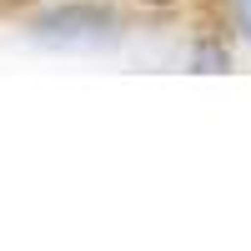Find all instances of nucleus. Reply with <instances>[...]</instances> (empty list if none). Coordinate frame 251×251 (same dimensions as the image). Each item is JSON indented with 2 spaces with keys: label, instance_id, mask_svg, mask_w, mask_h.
<instances>
[{
  "label": "nucleus",
  "instance_id": "nucleus-1",
  "mask_svg": "<svg viewBox=\"0 0 251 251\" xmlns=\"http://www.w3.org/2000/svg\"><path fill=\"white\" fill-rule=\"evenodd\" d=\"M0 25L46 55H126L166 20L136 10L131 0H0Z\"/></svg>",
  "mask_w": 251,
  "mask_h": 251
},
{
  "label": "nucleus",
  "instance_id": "nucleus-2",
  "mask_svg": "<svg viewBox=\"0 0 251 251\" xmlns=\"http://www.w3.org/2000/svg\"><path fill=\"white\" fill-rule=\"evenodd\" d=\"M171 60L181 71H191V75H226V71H236L246 50L236 46V35L221 25V20L211 10H191V15H181V35H176V46H171Z\"/></svg>",
  "mask_w": 251,
  "mask_h": 251
},
{
  "label": "nucleus",
  "instance_id": "nucleus-3",
  "mask_svg": "<svg viewBox=\"0 0 251 251\" xmlns=\"http://www.w3.org/2000/svg\"><path fill=\"white\" fill-rule=\"evenodd\" d=\"M206 10L236 35V46H241L246 60H251V0H206Z\"/></svg>",
  "mask_w": 251,
  "mask_h": 251
},
{
  "label": "nucleus",
  "instance_id": "nucleus-4",
  "mask_svg": "<svg viewBox=\"0 0 251 251\" xmlns=\"http://www.w3.org/2000/svg\"><path fill=\"white\" fill-rule=\"evenodd\" d=\"M136 10H146V15H156V20H181V15H191V10H201L206 0H131Z\"/></svg>",
  "mask_w": 251,
  "mask_h": 251
}]
</instances>
